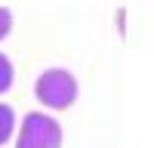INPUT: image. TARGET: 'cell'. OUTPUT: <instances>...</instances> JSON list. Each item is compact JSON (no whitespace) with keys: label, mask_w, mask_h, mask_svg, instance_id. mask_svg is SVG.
<instances>
[{"label":"cell","mask_w":154,"mask_h":148,"mask_svg":"<svg viewBox=\"0 0 154 148\" xmlns=\"http://www.w3.org/2000/svg\"><path fill=\"white\" fill-rule=\"evenodd\" d=\"M77 93H80L77 90V80H74V74L68 68H46L40 77H37V83H34L37 102L46 105V108H53V111L71 108Z\"/></svg>","instance_id":"cell-1"},{"label":"cell","mask_w":154,"mask_h":148,"mask_svg":"<svg viewBox=\"0 0 154 148\" xmlns=\"http://www.w3.org/2000/svg\"><path fill=\"white\" fill-rule=\"evenodd\" d=\"M16 148H62V123L46 111H28L16 130Z\"/></svg>","instance_id":"cell-2"},{"label":"cell","mask_w":154,"mask_h":148,"mask_svg":"<svg viewBox=\"0 0 154 148\" xmlns=\"http://www.w3.org/2000/svg\"><path fill=\"white\" fill-rule=\"evenodd\" d=\"M19 130V120H16V111H12V105L0 102V145H6L12 136H16Z\"/></svg>","instance_id":"cell-3"},{"label":"cell","mask_w":154,"mask_h":148,"mask_svg":"<svg viewBox=\"0 0 154 148\" xmlns=\"http://www.w3.org/2000/svg\"><path fill=\"white\" fill-rule=\"evenodd\" d=\"M12 80H16V68H12V62L0 53V96L12 86Z\"/></svg>","instance_id":"cell-4"},{"label":"cell","mask_w":154,"mask_h":148,"mask_svg":"<svg viewBox=\"0 0 154 148\" xmlns=\"http://www.w3.org/2000/svg\"><path fill=\"white\" fill-rule=\"evenodd\" d=\"M12 31V12L6 9V6H0V40Z\"/></svg>","instance_id":"cell-5"}]
</instances>
